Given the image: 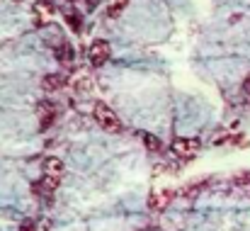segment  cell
Segmentation results:
<instances>
[{
	"label": "cell",
	"mask_w": 250,
	"mask_h": 231,
	"mask_svg": "<svg viewBox=\"0 0 250 231\" xmlns=\"http://www.w3.org/2000/svg\"><path fill=\"white\" fill-rule=\"evenodd\" d=\"M61 85H63V78L59 73H51V76L44 78V90H59Z\"/></svg>",
	"instance_id": "7"
},
{
	"label": "cell",
	"mask_w": 250,
	"mask_h": 231,
	"mask_svg": "<svg viewBox=\"0 0 250 231\" xmlns=\"http://www.w3.org/2000/svg\"><path fill=\"white\" fill-rule=\"evenodd\" d=\"M109 56H112V46H109L104 39H95V42L90 44L87 59H90L92 66H104V64L109 61Z\"/></svg>",
	"instance_id": "4"
},
{
	"label": "cell",
	"mask_w": 250,
	"mask_h": 231,
	"mask_svg": "<svg viewBox=\"0 0 250 231\" xmlns=\"http://www.w3.org/2000/svg\"><path fill=\"white\" fill-rule=\"evenodd\" d=\"M20 231H34V227H32V224H22V229Z\"/></svg>",
	"instance_id": "13"
},
{
	"label": "cell",
	"mask_w": 250,
	"mask_h": 231,
	"mask_svg": "<svg viewBox=\"0 0 250 231\" xmlns=\"http://www.w3.org/2000/svg\"><path fill=\"white\" fill-rule=\"evenodd\" d=\"M170 151H172L175 158L189 161V158H194V154L199 151V141H197V139H189V137H185V139H175V141L170 144Z\"/></svg>",
	"instance_id": "3"
},
{
	"label": "cell",
	"mask_w": 250,
	"mask_h": 231,
	"mask_svg": "<svg viewBox=\"0 0 250 231\" xmlns=\"http://www.w3.org/2000/svg\"><path fill=\"white\" fill-rule=\"evenodd\" d=\"M59 59H61L63 64H71L73 56H71V46H68V44H63V49H59Z\"/></svg>",
	"instance_id": "8"
},
{
	"label": "cell",
	"mask_w": 250,
	"mask_h": 231,
	"mask_svg": "<svg viewBox=\"0 0 250 231\" xmlns=\"http://www.w3.org/2000/svg\"><path fill=\"white\" fill-rule=\"evenodd\" d=\"M144 141L148 144V149H158V141H156V137H151V134H146V137H144Z\"/></svg>",
	"instance_id": "10"
},
{
	"label": "cell",
	"mask_w": 250,
	"mask_h": 231,
	"mask_svg": "<svg viewBox=\"0 0 250 231\" xmlns=\"http://www.w3.org/2000/svg\"><path fill=\"white\" fill-rule=\"evenodd\" d=\"M56 119V110L46 102V105H42L39 107V122H42V129H46V127H51V122Z\"/></svg>",
	"instance_id": "5"
},
{
	"label": "cell",
	"mask_w": 250,
	"mask_h": 231,
	"mask_svg": "<svg viewBox=\"0 0 250 231\" xmlns=\"http://www.w3.org/2000/svg\"><path fill=\"white\" fill-rule=\"evenodd\" d=\"M170 195H172L170 190H167V192H163V195H158L161 200H151V207H153V209H158V207H163V205H166V202H167V197H170Z\"/></svg>",
	"instance_id": "9"
},
{
	"label": "cell",
	"mask_w": 250,
	"mask_h": 231,
	"mask_svg": "<svg viewBox=\"0 0 250 231\" xmlns=\"http://www.w3.org/2000/svg\"><path fill=\"white\" fill-rule=\"evenodd\" d=\"M126 5H129V0H112V2L107 5V15H109V17H119V15L126 10Z\"/></svg>",
	"instance_id": "6"
},
{
	"label": "cell",
	"mask_w": 250,
	"mask_h": 231,
	"mask_svg": "<svg viewBox=\"0 0 250 231\" xmlns=\"http://www.w3.org/2000/svg\"><path fill=\"white\" fill-rule=\"evenodd\" d=\"M68 24H71V29H73V32H78V29H81V27H78V17H76V15H68Z\"/></svg>",
	"instance_id": "11"
},
{
	"label": "cell",
	"mask_w": 250,
	"mask_h": 231,
	"mask_svg": "<svg viewBox=\"0 0 250 231\" xmlns=\"http://www.w3.org/2000/svg\"><path fill=\"white\" fill-rule=\"evenodd\" d=\"M42 168H44V183H46V187H56L61 183V178H63V163L56 156H49V158H44Z\"/></svg>",
	"instance_id": "2"
},
{
	"label": "cell",
	"mask_w": 250,
	"mask_h": 231,
	"mask_svg": "<svg viewBox=\"0 0 250 231\" xmlns=\"http://www.w3.org/2000/svg\"><path fill=\"white\" fill-rule=\"evenodd\" d=\"M243 90H246V92H248V95H250V76L246 78V83H243Z\"/></svg>",
	"instance_id": "12"
},
{
	"label": "cell",
	"mask_w": 250,
	"mask_h": 231,
	"mask_svg": "<svg viewBox=\"0 0 250 231\" xmlns=\"http://www.w3.org/2000/svg\"><path fill=\"white\" fill-rule=\"evenodd\" d=\"M92 117H95V122H97L104 132H119V129H122V119H119L117 112H114L109 105H104V102H97V105H95Z\"/></svg>",
	"instance_id": "1"
}]
</instances>
